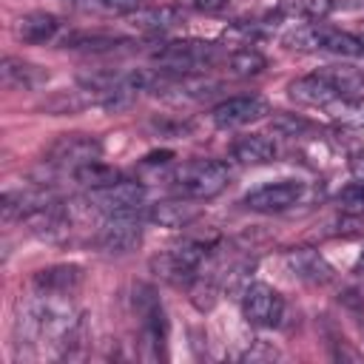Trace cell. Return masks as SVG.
Instances as JSON below:
<instances>
[{
	"instance_id": "cell-16",
	"label": "cell",
	"mask_w": 364,
	"mask_h": 364,
	"mask_svg": "<svg viewBox=\"0 0 364 364\" xmlns=\"http://www.w3.org/2000/svg\"><path fill=\"white\" fill-rule=\"evenodd\" d=\"M0 80L9 88H37V85H43L48 80V71L34 65V63H26L20 57H3Z\"/></svg>"
},
{
	"instance_id": "cell-17",
	"label": "cell",
	"mask_w": 364,
	"mask_h": 364,
	"mask_svg": "<svg viewBox=\"0 0 364 364\" xmlns=\"http://www.w3.org/2000/svg\"><path fill=\"white\" fill-rule=\"evenodd\" d=\"M287 264L301 282H310V284H327L333 279V267L316 250H307V247L287 253Z\"/></svg>"
},
{
	"instance_id": "cell-5",
	"label": "cell",
	"mask_w": 364,
	"mask_h": 364,
	"mask_svg": "<svg viewBox=\"0 0 364 364\" xmlns=\"http://www.w3.org/2000/svg\"><path fill=\"white\" fill-rule=\"evenodd\" d=\"M205 253H208V245L205 242L188 239V242H182V245H176V247L154 256L151 259V267L156 270L159 279H165L171 284H188L196 276Z\"/></svg>"
},
{
	"instance_id": "cell-7",
	"label": "cell",
	"mask_w": 364,
	"mask_h": 364,
	"mask_svg": "<svg viewBox=\"0 0 364 364\" xmlns=\"http://www.w3.org/2000/svg\"><path fill=\"white\" fill-rule=\"evenodd\" d=\"M242 316L253 327H279L284 316V299L276 287L264 282H253L242 290Z\"/></svg>"
},
{
	"instance_id": "cell-2",
	"label": "cell",
	"mask_w": 364,
	"mask_h": 364,
	"mask_svg": "<svg viewBox=\"0 0 364 364\" xmlns=\"http://www.w3.org/2000/svg\"><path fill=\"white\" fill-rule=\"evenodd\" d=\"M284 43L290 48H301V51H330L338 57H361L364 54V40L338 28H327L318 23H307V26H296Z\"/></svg>"
},
{
	"instance_id": "cell-29",
	"label": "cell",
	"mask_w": 364,
	"mask_h": 364,
	"mask_svg": "<svg viewBox=\"0 0 364 364\" xmlns=\"http://www.w3.org/2000/svg\"><path fill=\"white\" fill-rule=\"evenodd\" d=\"M100 6L105 11H114V14H131V11L142 9L145 0H100Z\"/></svg>"
},
{
	"instance_id": "cell-25",
	"label": "cell",
	"mask_w": 364,
	"mask_h": 364,
	"mask_svg": "<svg viewBox=\"0 0 364 364\" xmlns=\"http://www.w3.org/2000/svg\"><path fill=\"white\" fill-rule=\"evenodd\" d=\"M74 176H77L82 185H88V188H100V185H108V182H117V179H119L117 171L108 168V165H102L100 159L91 162V165H85V168H80V171H74Z\"/></svg>"
},
{
	"instance_id": "cell-4",
	"label": "cell",
	"mask_w": 364,
	"mask_h": 364,
	"mask_svg": "<svg viewBox=\"0 0 364 364\" xmlns=\"http://www.w3.org/2000/svg\"><path fill=\"white\" fill-rule=\"evenodd\" d=\"M102 156V145L88 134H63L46 154V173H74Z\"/></svg>"
},
{
	"instance_id": "cell-20",
	"label": "cell",
	"mask_w": 364,
	"mask_h": 364,
	"mask_svg": "<svg viewBox=\"0 0 364 364\" xmlns=\"http://www.w3.org/2000/svg\"><path fill=\"white\" fill-rule=\"evenodd\" d=\"M318 74L338 91V97H361L364 94V71L355 65H324Z\"/></svg>"
},
{
	"instance_id": "cell-12",
	"label": "cell",
	"mask_w": 364,
	"mask_h": 364,
	"mask_svg": "<svg viewBox=\"0 0 364 364\" xmlns=\"http://www.w3.org/2000/svg\"><path fill=\"white\" fill-rule=\"evenodd\" d=\"M48 205H54V196L43 188V185H34V188H17V191H6L3 193V219L6 222H14V219H31L34 213L46 210Z\"/></svg>"
},
{
	"instance_id": "cell-18",
	"label": "cell",
	"mask_w": 364,
	"mask_h": 364,
	"mask_svg": "<svg viewBox=\"0 0 364 364\" xmlns=\"http://www.w3.org/2000/svg\"><path fill=\"white\" fill-rule=\"evenodd\" d=\"M233 159L242 165H267L276 159V145L264 134H245L233 142Z\"/></svg>"
},
{
	"instance_id": "cell-30",
	"label": "cell",
	"mask_w": 364,
	"mask_h": 364,
	"mask_svg": "<svg viewBox=\"0 0 364 364\" xmlns=\"http://www.w3.org/2000/svg\"><path fill=\"white\" fill-rule=\"evenodd\" d=\"M179 9H191V11H216L222 6H228V0H176Z\"/></svg>"
},
{
	"instance_id": "cell-11",
	"label": "cell",
	"mask_w": 364,
	"mask_h": 364,
	"mask_svg": "<svg viewBox=\"0 0 364 364\" xmlns=\"http://www.w3.org/2000/svg\"><path fill=\"white\" fill-rule=\"evenodd\" d=\"M85 279V270L80 264H51V267H43L34 273L31 279V287L37 290V296H57V299H65L68 293H74Z\"/></svg>"
},
{
	"instance_id": "cell-10",
	"label": "cell",
	"mask_w": 364,
	"mask_h": 364,
	"mask_svg": "<svg viewBox=\"0 0 364 364\" xmlns=\"http://www.w3.org/2000/svg\"><path fill=\"white\" fill-rule=\"evenodd\" d=\"M267 114V102L256 94H242V97H230V100H222L213 111H210V119L216 128L222 131H233V128H242V125H250L256 119H262Z\"/></svg>"
},
{
	"instance_id": "cell-28",
	"label": "cell",
	"mask_w": 364,
	"mask_h": 364,
	"mask_svg": "<svg viewBox=\"0 0 364 364\" xmlns=\"http://www.w3.org/2000/svg\"><path fill=\"white\" fill-rule=\"evenodd\" d=\"M273 358H279V350L270 347L267 341H253V347L242 353V361H273Z\"/></svg>"
},
{
	"instance_id": "cell-9",
	"label": "cell",
	"mask_w": 364,
	"mask_h": 364,
	"mask_svg": "<svg viewBox=\"0 0 364 364\" xmlns=\"http://www.w3.org/2000/svg\"><path fill=\"white\" fill-rule=\"evenodd\" d=\"M304 193V185L296 182V179H282V182H267L262 188H253L242 202L247 210H256V213H279V210H287L293 208Z\"/></svg>"
},
{
	"instance_id": "cell-26",
	"label": "cell",
	"mask_w": 364,
	"mask_h": 364,
	"mask_svg": "<svg viewBox=\"0 0 364 364\" xmlns=\"http://www.w3.org/2000/svg\"><path fill=\"white\" fill-rule=\"evenodd\" d=\"M338 205H341L347 213H353V216L364 213V179H355V182H350L347 188H341Z\"/></svg>"
},
{
	"instance_id": "cell-8",
	"label": "cell",
	"mask_w": 364,
	"mask_h": 364,
	"mask_svg": "<svg viewBox=\"0 0 364 364\" xmlns=\"http://www.w3.org/2000/svg\"><path fill=\"white\" fill-rule=\"evenodd\" d=\"M85 199L94 208V213H102V216L131 213V210H139V205L145 202V188L139 182L117 179V182H108V185L91 188Z\"/></svg>"
},
{
	"instance_id": "cell-22",
	"label": "cell",
	"mask_w": 364,
	"mask_h": 364,
	"mask_svg": "<svg viewBox=\"0 0 364 364\" xmlns=\"http://www.w3.org/2000/svg\"><path fill=\"white\" fill-rule=\"evenodd\" d=\"M88 105H97V94L91 88H77V91H57L51 100L43 102L46 111L51 114H77Z\"/></svg>"
},
{
	"instance_id": "cell-31",
	"label": "cell",
	"mask_w": 364,
	"mask_h": 364,
	"mask_svg": "<svg viewBox=\"0 0 364 364\" xmlns=\"http://www.w3.org/2000/svg\"><path fill=\"white\" fill-rule=\"evenodd\" d=\"M350 171H353L355 179H364V151H355L350 156Z\"/></svg>"
},
{
	"instance_id": "cell-13",
	"label": "cell",
	"mask_w": 364,
	"mask_h": 364,
	"mask_svg": "<svg viewBox=\"0 0 364 364\" xmlns=\"http://www.w3.org/2000/svg\"><path fill=\"white\" fill-rule=\"evenodd\" d=\"M145 219L159 225V228H185L193 219H199V205H196V199H188V196L156 202V205H151Z\"/></svg>"
},
{
	"instance_id": "cell-33",
	"label": "cell",
	"mask_w": 364,
	"mask_h": 364,
	"mask_svg": "<svg viewBox=\"0 0 364 364\" xmlns=\"http://www.w3.org/2000/svg\"><path fill=\"white\" fill-rule=\"evenodd\" d=\"M361 267H364V256H361Z\"/></svg>"
},
{
	"instance_id": "cell-14",
	"label": "cell",
	"mask_w": 364,
	"mask_h": 364,
	"mask_svg": "<svg viewBox=\"0 0 364 364\" xmlns=\"http://www.w3.org/2000/svg\"><path fill=\"white\" fill-rule=\"evenodd\" d=\"M287 94H290V100L299 102V105H318V108H324L327 102H333V100L338 97V91H336L318 71L293 80L290 88H287Z\"/></svg>"
},
{
	"instance_id": "cell-32",
	"label": "cell",
	"mask_w": 364,
	"mask_h": 364,
	"mask_svg": "<svg viewBox=\"0 0 364 364\" xmlns=\"http://www.w3.org/2000/svg\"><path fill=\"white\" fill-rule=\"evenodd\" d=\"M171 156H173L171 151H159V154H148V156H145V162H154V165H156V162H168Z\"/></svg>"
},
{
	"instance_id": "cell-21",
	"label": "cell",
	"mask_w": 364,
	"mask_h": 364,
	"mask_svg": "<svg viewBox=\"0 0 364 364\" xmlns=\"http://www.w3.org/2000/svg\"><path fill=\"white\" fill-rule=\"evenodd\" d=\"M279 9L287 17L307 20V23H321L333 14L336 0H279Z\"/></svg>"
},
{
	"instance_id": "cell-23",
	"label": "cell",
	"mask_w": 364,
	"mask_h": 364,
	"mask_svg": "<svg viewBox=\"0 0 364 364\" xmlns=\"http://www.w3.org/2000/svg\"><path fill=\"white\" fill-rule=\"evenodd\" d=\"M125 37H114V34H68L63 40V48H80V51H114L119 46H125Z\"/></svg>"
},
{
	"instance_id": "cell-1",
	"label": "cell",
	"mask_w": 364,
	"mask_h": 364,
	"mask_svg": "<svg viewBox=\"0 0 364 364\" xmlns=\"http://www.w3.org/2000/svg\"><path fill=\"white\" fill-rule=\"evenodd\" d=\"M219 57L216 43L208 40H171L151 51V60L168 74H196L213 65Z\"/></svg>"
},
{
	"instance_id": "cell-24",
	"label": "cell",
	"mask_w": 364,
	"mask_h": 364,
	"mask_svg": "<svg viewBox=\"0 0 364 364\" xmlns=\"http://www.w3.org/2000/svg\"><path fill=\"white\" fill-rule=\"evenodd\" d=\"M264 65H267V60L256 51V48H236L230 57H228V68H230V74H236V77H256V74H262L264 71Z\"/></svg>"
},
{
	"instance_id": "cell-6",
	"label": "cell",
	"mask_w": 364,
	"mask_h": 364,
	"mask_svg": "<svg viewBox=\"0 0 364 364\" xmlns=\"http://www.w3.org/2000/svg\"><path fill=\"white\" fill-rule=\"evenodd\" d=\"M142 242V228H139V213H111L102 216V225L97 230V247L108 256H125Z\"/></svg>"
},
{
	"instance_id": "cell-15",
	"label": "cell",
	"mask_w": 364,
	"mask_h": 364,
	"mask_svg": "<svg viewBox=\"0 0 364 364\" xmlns=\"http://www.w3.org/2000/svg\"><path fill=\"white\" fill-rule=\"evenodd\" d=\"M60 31V20L48 11H28L14 23V34L17 40L28 43V46H40L48 43L54 34Z\"/></svg>"
},
{
	"instance_id": "cell-19",
	"label": "cell",
	"mask_w": 364,
	"mask_h": 364,
	"mask_svg": "<svg viewBox=\"0 0 364 364\" xmlns=\"http://www.w3.org/2000/svg\"><path fill=\"white\" fill-rule=\"evenodd\" d=\"M179 6H142L128 14V23L139 31H165L179 23Z\"/></svg>"
},
{
	"instance_id": "cell-27",
	"label": "cell",
	"mask_w": 364,
	"mask_h": 364,
	"mask_svg": "<svg viewBox=\"0 0 364 364\" xmlns=\"http://www.w3.org/2000/svg\"><path fill=\"white\" fill-rule=\"evenodd\" d=\"M307 128V119L296 117V114H279L273 117V131H279L282 136H299Z\"/></svg>"
},
{
	"instance_id": "cell-3",
	"label": "cell",
	"mask_w": 364,
	"mask_h": 364,
	"mask_svg": "<svg viewBox=\"0 0 364 364\" xmlns=\"http://www.w3.org/2000/svg\"><path fill=\"white\" fill-rule=\"evenodd\" d=\"M233 168L222 159H202V162H191L188 168L179 171L176 185L179 193L196 202H208L213 196H219L228 185H230Z\"/></svg>"
}]
</instances>
